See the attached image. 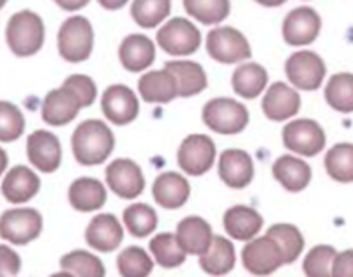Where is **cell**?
Listing matches in <instances>:
<instances>
[{
  "mask_svg": "<svg viewBox=\"0 0 353 277\" xmlns=\"http://www.w3.org/2000/svg\"><path fill=\"white\" fill-rule=\"evenodd\" d=\"M74 159L83 166L105 163L115 149V136L103 121H85L74 129L71 138Z\"/></svg>",
  "mask_w": 353,
  "mask_h": 277,
  "instance_id": "cell-1",
  "label": "cell"
},
{
  "mask_svg": "<svg viewBox=\"0 0 353 277\" xmlns=\"http://www.w3.org/2000/svg\"><path fill=\"white\" fill-rule=\"evenodd\" d=\"M6 41L17 57H32L44 45V23L34 11L14 12L6 27Z\"/></svg>",
  "mask_w": 353,
  "mask_h": 277,
  "instance_id": "cell-2",
  "label": "cell"
},
{
  "mask_svg": "<svg viewBox=\"0 0 353 277\" xmlns=\"http://www.w3.org/2000/svg\"><path fill=\"white\" fill-rule=\"evenodd\" d=\"M59 53L65 62L87 61L94 50V28L85 17H71L61 25L57 36Z\"/></svg>",
  "mask_w": 353,
  "mask_h": 277,
  "instance_id": "cell-3",
  "label": "cell"
},
{
  "mask_svg": "<svg viewBox=\"0 0 353 277\" xmlns=\"http://www.w3.org/2000/svg\"><path fill=\"white\" fill-rule=\"evenodd\" d=\"M205 125L219 134H239L249 124V112L242 103L230 97H216L203 106Z\"/></svg>",
  "mask_w": 353,
  "mask_h": 277,
  "instance_id": "cell-4",
  "label": "cell"
},
{
  "mask_svg": "<svg viewBox=\"0 0 353 277\" xmlns=\"http://www.w3.org/2000/svg\"><path fill=\"white\" fill-rule=\"evenodd\" d=\"M43 232V216L30 207L6 210L0 216V238L12 245H27Z\"/></svg>",
  "mask_w": 353,
  "mask_h": 277,
  "instance_id": "cell-5",
  "label": "cell"
},
{
  "mask_svg": "<svg viewBox=\"0 0 353 277\" xmlns=\"http://www.w3.org/2000/svg\"><path fill=\"white\" fill-rule=\"evenodd\" d=\"M325 131L311 119H297L283 129V143L290 152L302 157H314L325 149Z\"/></svg>",
  "mask_w": 353,
  "mask_h": 277,
  "instance_id": "cell-6",
  "label": "cell"
},
{
  "mask_svg": "<svg viewBox=\"0 0 353 277\" xmlns=\"http://www.w3.org/2000/svg\"><path fill=\"white\" fill-rule=\"evenodd\" d=\"M157 45L173 57H185L201 45V34L194 23L185 18H172L157 30Z\"/></svg>",
  "mask_w": 353,
  "mask_h": 277,
  "instance_id": "cell-7",
  "label": "cell"
},
{
  "mask_svg": "<svg viewBox=\"0 0 353 277\" xmlns=\"http://www.w3.org/2000/svg\"><path fill=\"white\" fill-rule=\"evenodd\" d=\"M207 52L221 64H237L251 57V46L237 28L216 27L207 36Z\"/></svg>",
  "mask_w": 353,
  "mask_h": 277,
  "instance_id": "cell-8",
  "label": "cell"
},
{
  "mask_svg": "<svg viewBox=\"0 0 353 277\" xmlns=\"http://www.w3.org/2000/svg\"><path fill=\"white\" fill-rule=\"evenodd\" d=\"M285 72L290 83L295 89L301 90H316L320 89L323 80H325L327 68L325 62L318 53L314 52H295L288 57L285 64Z\"/></svg>",
  "mask_w": 353,
  "mask_h": 277,
  "instance_id": "cell-9",
  "label": "cell"
},
{
  "mask_svg": "<svg viewBox=\"0 0 353 277\" xmlns=\"http://www.w3.org/2000/svg\"><path fill=\"white\" fill-rule=\"evenodd\" d=\"M217 157L216 143L207 134H191L179 147L176 161L184 173L200 177L214 166Z\"/></svg>",
  "mask_w": 353,
  "mask_h": 277,
  "instance_id": "cell-10",
  "label": "cell"
},
{
  "mask_svg": "<svg viewBox=\"0 0 353 277\" xmlns=\"http://www.w3.org/2000/svg\"><path fill=\"white\" fill-rule=\"evenodd\" d=\"M242 265L249 274L258 277H265L274 274L276 270L285 265V256H283L279 245L276 240L263 235L249 240L242 249Z\"/></svg>",
  "mask_w": 353,
  "mask_h": 277,
  "instance_id": "cell-11",
  "label": "cell"
},
{
  "mask_svg": "<svg viewBox=\"0 0 353 277\" xmlns=\"http://www.w3.org/2000/svg\"><path fill=\"white\" fill-rule=\"evenodd\" d=\"M27 157L37 172L55 173L62 163L61 140L50 131L37 129L27 138Z\"/></svg>",
  "mask_w": 353,
  "mask_h": 277,
  "instance_id": "cell-12",
  "label": "cell"
},
{
  "mask_svg": "<svg viewBox=\"0 0 353 277\" xmlns=\"http://www.w3.org/2000/svg\"><path fill=\"white\" fill-rule=\"evenodd\" d=\"M106 185L122 200H134L145 189L143 172L131 159H115L106 168Z\"/></svg>",
  "mask_w": 353,
  "mask_h": 277,
  "instance_id": "cell-13",
  "label": "cell"
},
{
  "mask_svg": "<svg viewBox=\"0 0 353 277\" xmlns=\"http://www.w3.org/2000/svg\"><path fill=\"white\" fill-rule=\"evenodd\" d=\"M321 30V18L313 8H297L283 21V37L290 46H307L316 41Z\"/></svg>",
  "mask_w": 353,
  "mask_h": 277,
  "instance_id": "cell-14",
  "label": "cell"
},
{
  "mask_svg": "<svg viewBox=\"0 0 353 277\" xmlns=\"http://www.w3.org/2000/svg\"><path fill=\"white\" fill-rule=\"evenodd\" d=\"M101 108L110 122L117 125H128L140 113V103L137 94L128 85H112L101 97Z\"/></svg>",
  "mask_w": 353,
  "mask_h": 277,
  "instance_id": "cell-15",
  "label": "cell"
},
{
  "mask_svg": "<svg viewBox=\"0 0 353 277\" xmlns=\"http://www.w3.org/2000/svg\"><path fill=\"white\" fill-rule=\"evenodd\" d=\"M41 189V178L32 168L18 165L9 170L2 178L0 191L12 205H23L32 200Z\"/></svg>",
  "mask_w": 353,
  "mask_h": 277,
  "instance_id": "cell-16",
  "label": "cell"
},
{
  "mask_svg": "<svg viewBox=\"0 0 353 277\" xmlns=\"http://www.w3.org/2000/svg\"><path fill=\"white\" fill-rule=\"evenodd\" d=\"M85 240L99 253H112L124 240V226L113 214H97L85 229Z\"/></svg>",
  "mask_w": 353,
  "mask_h": 277,
  "instance_id": "cell-17",
  "label": "cell"
},
{
  "mask_svg": "<svg viewBox=\"0 0 353 277\" xmlns=\"http://www.w3.org/2000/svg\"><path fill=\"white\" fill-rule=\"evenodd\" d=\"M261 110L269 121H288V119L297 115L299 110H301V96L290 85L276 81L265 92L263 101H261Z\"/></svg>",
  "mask_w": 353,
  "mask_h": 277,
  "instance_id": "cell-18",
  "label": "cell"
},
{
  "mask_svg": "<svg viewBox=\"0 0 353 277\" xmlns=\"http://www.w3.org/2000/svg\"><path fill=\"white\" fill-rule=\"evenodd\" d=\"M221 181L232 189H244L254 177L253 159L245 150L228 149L219 156L217 165Z\"/></svg>",
  "mask_w": 353,
  "mask_h": 277,
  "instance_id": "cell-19",
  "label": "cell"
},
{
  "mask_svg": "<svg viewBox=\"0 0 353 277\" xmlns=\"http://www.w3.org/2000/svg\"><path fill=\"white\" fill-rule=\"evenodd\" d=\"M81 105L77 96L68 90L65 87H59L55 90H50L43 101V108L41 115L46 124L53 127H61V125L69 124L78 116Z\"/></svg>",
  "mask_w": 353,
  "mask_h": 277,
  "instance_id": "cell-20",
  "label": "cell"
},
{
  "mask_svg": "<svg viewBox=\"0 0 353 277\" xmlns=\"http://www.w3.org/2000/svg\"><path fill=\"white\" fill-rule=\"evenodd\" d=\"M175 235L185 254H193V256H201L207 253L216 237L212 233V226L200 216L184 217L176 225Z\"/></svg>",
  "mask_w": 353,
  "mask_h": 277,
  "instance_id": "cell-21",
  "label": "cell"
},
{
  "mask_svg": "<svg viewBox=\"0 0 353 277\" xmlns=\"http://www.w3.org/2000/svg\"><path fill=\"white\" fill-rule=\"evenodd\" d=\"M152 196L157 205L163 207V209H181L188 203L189 196H191V185H189L188 178L181 173H161L159 177L154 181Z\"/></svg>",
  "mask_w": 353,
  "mask_h": 277,
  "instance_id": "cell-22",
  "label": "cell"
},
{
  "mask_svg": "<svg viewBox=\"0 0 353 277\" xmlns=\"http://www.w3.org/2000/svg\"><path fill=\"white\" fill-rule=\"evenodd\" d=\"M223 225L233 240L249 242L263 228V217L248 205H233L225 212Z\"/></svg>",
  "mask_w": 353,
  "mask_h": 277,
  "instance_id": "cell-23",
  "label": "cell"
},
{
  "mask_svg": "<svg viewBox=\"0 0 353 277\" xmlns=\"http://www.w3.org/2000/svg\"><path fill=\"white\" fill-rule=\"evenodd\" d=\"M141 99L154 105H166L179 96V85L168 69L145 72L138 81Z\"/></svg>",
  "mask_w": 353,
  "mask_h": 277,
  "instance_id": "cell-24",
  "label": "cell"
},
{
  "mask_svg": "<svg viewBox=\"0 0 353 277\" xmlns=\"http://www.w3.org/2000/svg\"><path fill=\"white\" fill-rule=\"evenodd\" d=\"M272 175L286 191L301 193L311 182L313 172H311V166L302 157L286 154V156L276 159L272 166Z\"/></svg>",
  "mask_w": 353,
  "mask_h": 277,
  "instance_id": "cell-25",
  "label": "cell"
},
{
  "mask_svg": "<svg viewBox=\"0 0 353 277\" xmlns=\"http://www.w3.org/2000/svg\"><path fill=\"white\" fill-rule=\"evenodd\" d=\"M69 203L78 212H96L103 209L108 200L105 184L97 178L81 177L69 185Z\"/></svg>",
  "mask_w": 353,
  "mask_h": 277,
  "instance_id": "cell-26",
  "label": "cell"
},
{
  "mask_svg": "<svg viewBox=\"0 0 353 277\" xmlns=\"http://www.w3.org/2000/svg\"><path fill=\"white\" fill-rule=\"evenodd\" d=\"M119 59L128 71L141 72L152 65L156 59V46L143 34H131L121 43Z\"/></svg>",
  "mask_w": 353,
  "mask_h": 277,
  "instance_id": "cell-27",
  "label": "cell"
},
{
  "mask_svg": "<svg viewBox=\"0 0 353 277\" xmlns=\"http://www.w3.org/2000/svg\"><path fill=\"white\" fill-rule=\"evenodd\" d=\"M235 263H237L235 245L230 238L225 237H214L209 251L200 256L201 270L214 277L230 274L235 269Z\"/></svg>",
  "mask_w": 353,
  "mask_h": 277,
  "instance_id": "cell-28",
  "label": "cell"
},
{
  "mask_svg": "<svg viewBox=\"0 0 353 277\" xmlns=\"http://www.w3.org/2000/svg\"><path fill=\"white\" fill-rule=\"evenodd\" d=\"M165 68L175 76L181 97L198 96L207 89V74L198 62L170 61L166 62Z\"/></svg>",
  "mask_w": 353,
  "mask_h": 277,
  "instance_id": "cell-29",
  "label": "cell"
},
{
  "mask_svg": "<svg viewBox=\"0 0 353 277\" xmlns=\"http://www.w3.org/2000/svg\"><path fill=\"white\" fill-rule=\"evenodd\" d=\"M269 74L263 65L256 62H245L233 71L232 87L235 94L244 99H256L267 87Z\"/></svg>",
  "mask_w": 353,
  "mask_h": 277,
  "instance_id": "cell-30",
  "label": "cell"
},
{
  "mask_svg": "<svg viewBox=\"0 0 353 277\" xmlns=\"http://www.w3.org/2000/svg\"><path fill=\"white\" fill-rule=\"evenodd\" d=\"M154 261L163 269H176L185 261V251L176 240L175 233H157L149 244Z\"/></svg>",
  "mask_w": 353,
  "mask_h": 277,
  "instance_id": "cell-31",
  "label": "cell"
},
{
  "mask_svg": "<svg viewBox=\"0 0 353 277\" xmlns=\"http://www.w3.org/2000/svg\"><path fill=\"white\" fill-rule=\"evenodd\" d=\"M265 235H269L272 240H276V244L279 245L283 256H285V265L286 263H293L301 258L302 251H304V235L301 233V229L295 225H288V223H279V225H274L267 229Z\"/></svg>",
  "mask_w": 353,
  "mask_h": 277,
  "instance_id": "cell-32",
  "label": "cell"
},
{
  "mask_svg": "<svg viewBox=\"0 0 353 277\" xmlns=\"http://www.w3.org/2000/svg\"><path fill=\"white\" fill-rule=\"evenodd\" d=\"M125 229L131 233L132 237L145 238L150 233L156 232L157 228V214L147 203H132L122 214Z\"/></svg>",
  "mask_w": 353,
  "mask_h": 277,
  "instance_id": "cell-33",
  "label": "cell"
},
{
  "mask_svg": "<svg viewBox=\"0 0 353 277\" xmlns=\"http://www.w3.org/2000/svg\"><path fill=\"white\" fill-rule=\"evenodd\" d=\"M61 267L65 272L72 274L74 277H105V263L99 256L88 253V251L77 249L64 254L61 258Z\"/></svg>",
  "mask_w": 353,
  "mask_h": 277,
  "instance_id": "cell-34",
  "label": "cell"
},
{
  "mask_svg": "<svg viewBox=\"0 0 353 277\" xmlns=\"http://www.w3.org/2000/svg\"><path fill=\"white\" fill-rule=\"evenodd\" d=\"M325 99L339 113H353V74L337 72L325 87Z\"/></svg>",
  "mask_w": 353,
  "mask_h": 277,
  "instance_id": "cell-35",
  "label": "cell"
},
{
  "mask_svg": "<svg viewBox=\"0 0 353 277\" xmlns=\"http://www.w3.org/2000/svg\"><path fill=\"white\" fill-rule=\"evenodd\" d=\"M325 170L336 182H353V143L334 145L325 156Z\"/></svg>",
  "mask_w": 353,
  "mask_h": 277,
  "instance_id": "cell-36",
  "label": "cell"
},
{
  "mask_svg": "<svg viewBox=\"0 0 353 277\" xmlns=\"http://www.w3.org/2000/svg\"><path fill=\"white\" fill-rule=\"evenodd\" d=\"M117 269L122 277H149L154 270V258L143 247H125L117 258Z\"/></svg>",
  "mask_w": 353,
  "mask_h": 277,
  "instance_id": "cell-37",
  "label": "cell"
},
{
  "mask_svg": "<svg viewBox=\"0 0 353 277\" xmlns=\"http://www.w3.org/2000/svg\"><path fill=\"white\" fill-rule=\"evenodd\" d=\"M172 0H134L131 17L141 28H154L168 18Z\"/></svg>",
  "mask_w": 353,
  "mask_h": 277,
  "instance_id": "cell-38",
  "label": "cell"
},
{
  "mask_svg": "<svg viewBox=\"0 0 353 277\" xmlns=\"http://www.w3.org/2000/svg\"><path fill=\"white\" fill-rule=\"evenodd\" d=\"M184 9L200 23L216 25L228 18L230 0H184Z\"/></svg>",
  "mask_w": 353,
  "mask_h": 277,
  "instance_id": "cell-39",
  "label": "cell"
},
{
  "mask_svg": "<svg viewBox=\"0 0 353 277\" xmlns=\"http://www.w3.org/2000/svg\"><path fill=\"white\" fill-rule=\"evenodd\" d=\"M336 256L337 251L334 249L332 245H314L313 249L305 254L304 263H302V270H304L305 277H332Z\"/></svg>",
  "mask_w": 353,
  "mask_h": 277,
  "instance_id": "cell-40",
  "label": "cell"
},
{
  "mask_svg": "<svg viewBox=\"0 0 353 277\" xmlns=\"http://www.w3.org/2000/svg\"><path fill=\"white\" fill-rule=\"evenodd\" d=\"M25 116L17 105L0 101V143H12L23 134Z\"/></svg>",
  "mask_w": 353,
  "mask_h": 277,
  "instance_id": "cell-41",
  "label": "cell"
},
{
  "mask_svg": "<svg viewBox=\"0 0 353 277\" xmlns=\"http://www.w3.org/2000/svg\"><path fill=\"white\" fill-rule=\"evenodd\" d=\"M62 87H65L68 90H71L77 99L80 101L81 108H87L96 101L97 97V87L94 83L92 78H88L87 74H72L68 80L62 83Z\"/></svg>",
  "mask_w": 353,
  "mask_h": 277,
  "instance_id": "cell-42",
  "label": "cell"
},
{
  "mask_svg": "<svg viewBox=\"0 0 353 277\" xmlns=\"http://www.w3.org/2000/svg\"><path fill=\"white\" fill-rule=\"evenodd\" d=\"M21 270V258L17 251L0 244V277H18Z\"/></svg>",
  "mask_w": 353,
  "mask_h": 277,
  "instance_id": "cell-43",
  "label": "cell"
},
{
  "mask_svg": "<svg viewBox=\"0 0 353 277\" xmlns=\"http://www.w3.org/2000/svg\"><path fill=\"white\" fill-rule=\"evenodd\" d=\"M332 277H353V249L337 253L334 260Z\"/></svg>",
  "mask_w": 353,
  "mask_h": 277,
  "instance_id": "cell-44",
  "label": "cell"
},
{
  "mask_svg": "<svg viewBox=\"0 0 353 277\" xmlns=\"http://www.w3.org/2000/svg\"><path fill=\"white\" fill-rule=\"evenodd\" d=\"M53 2L64 11H78V9L85 8L90 0H53Z\"/></svg>",
  "mask_w": 353,
  "mask_h": 277,
  "instance_id": "cell-45",
  "label": "cell"
},
{
  "mask_svg": "<svg viewBox=\"0 0 353 277\" xmlns=\"http://www.w3.org/2000/svg\"><path fill=\"white\" fill-rule=\"evenodd\" d=\"M97 2L105 9H108V11H117V9L124 8L129 0H97Z\"/></svg>",
  "mask_w": 353,
  "mask_h": 277,
  "instance_id": "cell-46",
  "label": "cell"
},
{
  "mask_svg": "<svg viewBox=\"0 0 353 277\" xmlns=\"http://www.w3.org/2000/svg\"><path fill=\"white\" fill-rule=\"evenodd\" d=\"M8 165H9L8 152L0 147V175H4L6 170H8Z\"/></svg>",
  "mask_w": 353,
  "mask_h": 277,
  "instance_id": "cell-47",
  "label": "cell"
},
{
  "mask_svg": "<svg viewBox=\"0 0 353 277\" xmlns=\"http://www.w3.org/2000/svg\"><path fill=\"white\" fill-rule=\"evenodd\" d=\"M260 6H265V8H279L286 2V0H254Z\"/></svg>",
  "mask_w": 353,
  "mask_h": 277,
  "instance_id": "cell-48",
  "label": "cell"
},
{
  "mask_svg": "<svg viewBox=\"0 0 353 277\" xmlns=\"http://www.w3.org/2000/svg\"><path fill=\"white\" fill-rule=\"evenodd\" d=\"M50 277H74V276H72V274H69V272H65V270H61V272L52 274Z\"/></svg>",
  "mask_w": 353,
  "mask_h": 277,
  "instance_id": "cell-49",
  "label": "cell"
},
{
  "mask_svg": "<svg viewBox=\"0 0 353 277\" xmlns=\"http://www.w3.org/2000/svg\"><path fill=\"white\" fill-rule=\"evenodd\" d=\"M6 4H8V0H0V9L4 8V6H6Z\"/></svg>",
  "mask_w": 353,
  "mask_h": 277,
  "instance_id": "cell-50",
  "label": "cell"
}]
</instances>
